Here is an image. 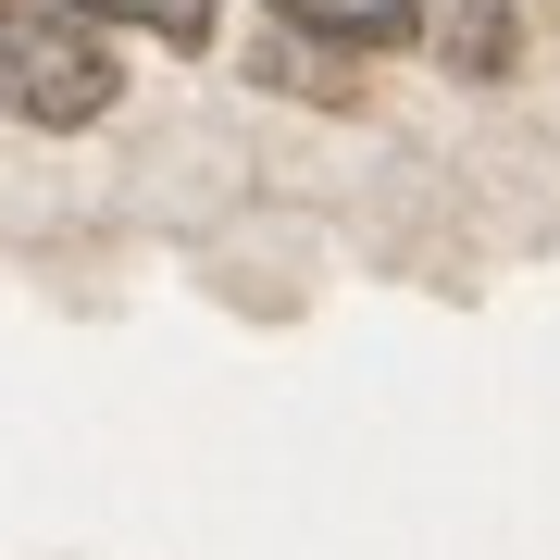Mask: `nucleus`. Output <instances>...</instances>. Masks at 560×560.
<instances>
[{"label":"nucleus","mask_w":560,"mask_h":560,"mask_svg":"<svg viewBox=\"0 0 560 560\" xmlns=\"http://www.w3.org/2000/svg\"><path fill=\"white\" fill-rule=\"evenodd\" d=\"M50 13H75V25H138V38H162V50H200V38H212V0H50Z\"/></svg>","instance_id":"obj_3"},{"label":"nucleus","mask_w":560,"mask_h":560,"mask_svg":"<svg viewBox=\"0 0 560 560\" xmlns=\"http://www.w3.org/2000/svg\"><path fill=\"white\" fill-rule=\"evenodd\" d=\"M300 38H337V50H411L423 38V0H275Z\"/></svg>","instance_id":"obj_2"},{"label":"nucleus","mask_w":560,"mask_h":560,"mask_svg":"<svg viewBox=\"0 0 560 560\" xmlns=\"http://www.w3.org/2000/svg\"><path fill=\"white\" fill-rule=\"evenodd\" d=\"M0 113L13 125H101L113 113V50L75 13H0Z\"/></svg>","instance_id":"obj_1"}]
</instances>
